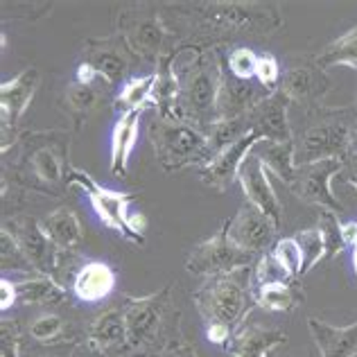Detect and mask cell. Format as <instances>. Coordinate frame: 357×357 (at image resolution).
Returning <instances> with one entry per match:
<instances>
[{
	"instance_id": "36",
	"label": "cell",
	"mask_w": 357,
	"mask_h": 357,
	"mask_svg": "<svg viewBox=\"0 0 357 357\" xmlns=\"http://www.w3.org/2000/svg\"><path fill=\"white\" fill-rule=\"evenodd\" d=\"M319 229L324 233V242H326V260L335 258L337 253H342L346 249V242L342 236V222H340V215L335 213H328L321 211L319 213Z\"/></svg>"
},
{
	"instance_id": "33",
	"label": "cell",
	"mask_w": 357,
	"mask_h": 357,
	"mask_svg": "<svg viewBox=\"0 0 357 357\" xmlns=\"http://www.w3.org/2000/svg\"><path fill=\"white\" fill-rule=\"evenodd\" d=\"M27 333L36 344H57L66 333V319L57 312H41L32 319Z\"/></svg>"
},
{
	"instance_id": "10",
	"label": "cell",
	"mask_w": 357,
	"mask_h": 357,
	"mask_svg": "<svg viewBox=\"0 0 357 357\" xmlns=\"http://www.w3.org/2000/svg\"><path fill=\"white\" fill-rule=\"evenodd\" d=\"M5 229L12 231L14 240L18 242V247H21L25 260L30 262L34 274L57 278L63 251H59L57 244L48 238V233H45L39 220L32 218V215L16 213L12 218H7Z\"/></svg>"
},
{
	"instance_id": "28",
	"label": "cell",
	"mask_w": 357,
	"mask_h": 357,
	"mask_svg": "<svg viewBox=\"0 0 357 357\" xmlns=\"http://www.w3.org/2000/svg\"><path fill=\"white\" fill-rule=\"evenodd\" d=\"M18 303L23 305H59L68 303V292L57 278L32 274L23 280H16Z\"/></svg>"
},
{
	"instance_id": "26",
	"label": "cell",
	"mask_w": 357,
	"mask_h": 357,
	"mask_svg": "<svg viewBox=\"0 0 357 357\" xmlns=\"http://www.w3.org/2000/svg\"><path fill=\"white\" fill-rule=\"evenodd\" d=\"M102 98H105V93H102L96 84H82L77 79H73L68 86H66L61 107H63V114L73 122L75 131H79L86 125L89 116L98 109Z\"/></svg>"
},
{
	"instance_id": "23",
	"label": "cell",
	"mask_w": 357,
	"mask_h": 357,
	"mask_svg": "<svg viewBox=\"0 0 357 357\" xmlns=\"http://www.w3.org/2000/svg\"><path fill=\"white\" fill-rule=\"evenodd\" d=\"M116 271L102 260L82 262L77 274L73 278V292L82 303H100L116 289Z\"/></svg>"
},
{
	"instance_id": "31",
	"label": "cell",
	"mask_w": 357,
	"mask_h": 357,
	"mask_svg": "<svg viewBox=\"0 0 357 357\" xmlns=\"http://www.w3.org/2000/svg\"><path fill=\"white\" fill-rule=\"evenodd\" d=\"M154 91H156V75L149 73L143 77H134L125 82L116 98V109L127 114V111H145L149 105H154Z\"/></svg>"
},
{
	"instance_id": "27",
	"label": "cell",
	"mask_w": 357,
	"mask_h": 357,
	"mask_svg": "<svg viewBox=\"0 0 357 357\" xmlns=\"http://www.w3.org/2000/svg\"><path fill=\"white\" fill-rule=\"evenodd\" d=\"M251 294L256 307L267 310V312H289V310L298 307L305 301V292L296 278L258 287L251 285Z\"/></svg>"
},
{
	"instance_id": "40",
	"label": "cell",
	"mask_w": 357,
	"mask_h": 357,
	"mask_svg": "<svg viewBox=\"0 0 357 357\" xmlns=\"http://www.w3.org/2000/svg\"><path fill=\"white\" fill-rule=\"evenodd\" d=\"M280 79H283V75H280V63L274 54H258V66H256V82L260 84L262 89L267 93H274L280 89Z\"/></svg>"
},
{
	"instance_id": "4",
	"label": "cell",
	"mask_w": 357,
	"mask_h": 357,
	"mask_svg": "<svg viewBox=\"0 0 357 357\" xmlns=\"http://www.w3.org/2000/svg\"><path fill=\"white\" fill-rule=\"evenodd\" d=\"M355 120V107H319L307 111L305 125L294 134L296 167L319 161H349Z\"/></svg>"
},
{
	"instance_id": "2",
	"label": "cell",
	"mask_w": 357,
	"mask_h": 357,
	"mask_svg": "<svg viewBox=\"0 0 357 357\" xmlns=\"http://www.w3.org/2000/svg\"><path fill=\"white\" fill-rule=\"evenodd\" d=\"M170 66L176 79L172 118L208 134L220 120L218 102L224 79L220 48L178 45L170 57Z\"/></svg>"
},
{
	"instance_id": "30",
	"label": "cell",
	"mask_w": 357,
	"mask_h": 357,
	"mask_svg": "<svg viewBox=\"0 0 357 357\" xmlns=\"http://www.w3.org/2000/svg\"><path fill=\"white\" fill-rule=\"evenodd\" d=\"M253 156H258L267 170L278 176L285 185L292 183L296 174V161H294V140L287 143H269V140H260V143L251 149Z\"/></svg>"
},
{
	"instance_id": "21",
	"label": "cell",
	"mask_w": 357,
	"mask_h": 357,
	"mask_svg": "<svg viewBox=\"0 0 357 357\" xmlns=\"http://www.w3.org/2000/svg\"><path fill=\"white\" fill-rule=\"evenodd\" d=\"M287 344V333L278 328H265L247 321L233 333L231 342L224 346L227 357H269L278 346Z\"/></svg>"
},
{
	"instance_id": "47",
	"label": "cell",
	"mask_w": 357,
	"mask_h": 357,
	"mask_svg": "<svg viewBox=\"0 0 357 357\" xmlns=\"http://www.w3.org/2000/svg\"><path fill=\"white\" fill-rule=\"evenodd\" d=\"M355 247H357V229H355ZM355 247H353V249H355Z\"/></svg>"
},
{
	"instance_id": "42",
	"label": "cell",
	"mask_w": 357,
	"mask_h": 357,
	"mask_svg": "<svg viewBox=\"0 0 357 357\" xmlns=\"http://www.w3.org/2000/svg\"><path fill=\"white\" fill-rule=\"evenodd\" d=\"M161 357H197V349L181 333H176V337H170V340L163 344Z\"/></svg>"
},
{
	"instance_id": "51",
	"label": "cell",
	"mask_w": 357,
	"mask_h": 357,
	"mask_svg": "<svg viewBox=\"0 0 357 357\" xmlns=\"http://www.w3.org/2000/svg\"><path fill=\"white\" fill-rule=\"evenodd\" d=\"M143 357H154V355H143Z\"/></svg>"
},
{
	"instance_id": "15",
	"label": "cell",
	"mask_w": 357,
	"mask_h": 357,
	"mask_svg": "<svg viewBox=\"0 0 357 357\" xmlns=\"http://www.w3.org/2000/svg\"><path fill=\"white\" fill-rule=\"evenodd\" d=\"M280 91L289 102L301 105L305 111L324 107V100L331 91V77L328 73L312 59H303L289 66V70L280 79Z\"/></svg>"
},
{
	"instance_id": "37",
	"label": "cell",
	"mask_w": 357,
	"mask_h": 357,
	"mask_svg": "<svg viewBox=\"0 0 357 357\" xmlns=\"http://www.w3.org/2000/svg\"><path fill=\"white\" fill-rule=\"evenodd\" d=\"M224 66H227V70L233 75V77L251 82V79H256L258 54L251 48H233L227 54V59H224Z\"/></svg>"
},
{
	"instance_id": "35",
	"label": "cell",
	"mask_w": 357,
	"mask_h": 357,
	"mask_svg": "<svg viewBox=\"0 0 357 357\" xmlns=\"http://www.w3.org/2000/svg\"><path fill=\"white\" fill-rule=\"evenodd\" d=\"M294 276L280 265L276 256L271 251H265L262 256H258L256 265H253V274H251V285H269V283H283V280H292Z\"/></svg>"
},
{
	"instance_id": "7",
	"label": "cell",
	"mask_w": 357,
	"mask_h": 357,
	"mask_svg": "<svg viewBox=\"0 0 357 357\" xmlns=\"http://www.w3.org/2000/svg\"><path fill=\"white\" fill-rule=\"evenodd\" d=\"M149 140L158 165L165 172H176L190 165H204L213 158L211 138L206 131L188 125L183 120L154 116L147 127Z\"/></svg>"
},
{
	"instance_id": "48",
	"label": "cell",
	"mask_w": 357,
	"mask_h": 357,
	"mask_svg": "<svg viewBox=\"0 0 357 357\" xmlns=\"http://www.w3.org/2000/svg\"><path fill=\"white\" fill-rule=\"evenodd\" d=\"M39 357H52V355H39Z\"/></svg>"
},
{
	"instance_id": "43",
	"label": "cell",
	"mask_w": 357,
	"mask_h": 357,
	"mask_svg": "<svg viewBox=\"0 0 357 357\" xmlns=\"http://www.w3.org/2000/svg\"><path fill=\"white\" fill-rule=\"evenodd\" d=\"M18 303V292H16V280L3 276L0 278V310L7 312L9 307Z\"/></svg>"
},
{
	"instance_id": "29",
	"label": "cell",
	"mask_w": 357,
	"mask_h": 357,
	"mask_svg": "<svg viewBox=\"0 0 357 357\" xmlns=\"http://www.w3.org/2000/svg\"><path fill=\"white\" fill-rule=\"evenodd\" d=\"M41 224L45 233H48V238L57 244V249L63 253L73 251L84 238V229H82L77 213L68 208V206H61V208L52 211Z\"/></svg>"
},
{
	"instance_id": "32",
	"label": "cell",
	"mask_w": 357,
	"mask_h": 357,
	"mask_svg": "<svg viewBox=\"0 0 357 357\" xmlns=\"http://www.w3.org/2000/svg\"><path fill=\"white\" fill-rule=\"evenodd\" d=\"M314 61L321 68H333V66H349V68L357 70V27L349 30L340 39L328 43L326 48L314 57Z\"/></svg>"
},
{
	"instance_id": "25",
	"label": "cell",
	"mask_w": 357,
	"mask_h": 357,
	"mask_svg": "<svg viewBox=\"0 0 357 357\" xmlns=\"http://www.w3.org/2000/svg\"><path fill=\"white\" fill-rule=\"evenodd\" d=\"M143 111H127L120 114L111 134V172L116 176H127L129 172V158L134 154L136 140H138V125Z\"/></svg>"
},
{
	"instance_id": "39",
	"label": "cell",
	"mask_w": 357,
	"mask_h": 357,
	"mask_svg": "<svg viewBox=\"0 0 357 357\" xmlns=\"http://www.w3.org/2000/svg\"><path fill=\"white\" fill-rule=\"evenodd\" d=\"M0 265H3V269H18L23 274L32 271L30 262L25 260L21 247H18V242L12 236V231L5 227L0 231Z\"/></svg>"
},
{
	"instance_id": "1",
	"label": "cell",
	"mask_w": 357,
	"mask_h": 357,
	"mask_svg": "<svg viewBox=\"0 0 357 357\" xmlns=\"http://www.w3.org/2000/svg\"><path fill=\"white\" fill-rule=\"evenodd\" d=\"M178 45H208L231 41L233 36H269L285 25L274 3L260 0H211V3L158 5Z\"/></svg>"
},
{
	"instance_id": "8",
	"label": "cell",
	"mask_w": 357,
	"mask_h": 357,
	"mask_svg": "<svg viewBox=\"0 0 357 357\" xmlns=\"http://www.w3.org/2000/svg\"><path fill=\"white\" fill-rule=\"evenodd\" d=\"M77 185L89 197V202L96 211L98 220L107 229L120 233L122 238L143 247L145 244V231H147V218L143 213H129V204L134 202L131 192L111 190V188L100 185L89 172L82 167H70L68 172V188Z\"/></svg>"
},
{
	"instance_id": "41",
	"label": "cell",
	"mask_w": 357,
	"mask_h": 357,
	"mask_svg": "<svg viewBox=\"0 0 357 357\" xmlns=\"http://www.w3.org/2000/svg\"><path fill=\"white\" fill-rule=\"evenodd\" d=\"M0 355L3 357H23L18 326L14 321H7V319H3V324H0Z\"/></svg>"
},
{
	"instance_id": "38",
	"label": "cell",
	"mask_w": 357,
	"mask_h": 357,
	"mask_svg": "<svg viewBox=\"0 0 357 357\" xmlns=\"http://www.w3.org/2000/svg\"><path fill=\"white\" fill-rule=\"evenodd\" d=\"M271 253L276 256V260L283 265L294 278L303 276V251H301L298 242L294 238H280L276 240Z\"/></svg>"
},
{
	"instance_id": "24",
	"label": "cell",
	"mask_w": 357,
	"mask_h": 357,
	"mask_svg": "<svg viewBox=\"0 0 357 357\" xmlns=\"http://www.w3.org/2000/svg\"><path fill=\"white\" fill-rule=\"evenodd\" d=\"M307 328L321 357H357V321L351 326H333L324 319L310 317Z\"/></svg>"
},
{
	"instance_id": "52",
	"label": "cell",
	"mask_w": 357,
	"mask_h": 357,
	"mask_svg": "<svg viewBox=\"0 0 357 357\" xmlns=\"http://www.w3.org/2000/svg\"><path fill=\"white\" fill-rule=\"evenodd\" d=\"M269 357H276V355H269Z\"/></svg>"
},
{
	"instance_id": "14",
	"label": "cell",
	"mask_w": 357,
	"mask_h": 357,
	"mask_svg": "<svg viewBox=\"0 0 357 357\" xmlns=\"http://www.w3.org/2000/svg\"><path fill=\"white\" fill-rule=\"evenodd\" d=\"M82 61L89 63L109 89L118 86L136 61V54L129 50L120 34L105 36V39H89L82 45Z\"/></svg>"
},
{
	"instance_id": "22",
	"label": "cell",
	"mask_w": 357,
	"mask_h": 357,
	"mask_svg": "<svg viewBox=\"0 0 357 357\" xmlns=\"http://www.w3.org/2000/svg\"><path fill=\"white\" fill-rule=\"evenodd\" d=\"M269 93L256 82H244L233 77L224 66V79H222V91H220V102H218V122H229L244 118L249 111L258 105L262 98H267Z\"/></svg>"
},
{
	"instance_id": "34",
	"label": "cell",
	"mask_w": 357,
	"mask_h": 357,
	"mask_svg": "<svg viewBox=\"0 0 357 357\" xmlns=\"http://www.w3.org/2000/svg\"><path fill=\"white\" fill-rule=\"evenodd\" d=\"M294 240L298 242L301 251H303V276L307 271H312L317 262L326 260V242H324V233L319 227L312 229H303L298 231Z\"/></svg>"
},
{
	"instance_id": "3",
	"label": "cell",
	"mask_w": 357,
	"mask_h": 357,
	"mask_svg": "<svg viewBox=\"0 0 357 357\" xmlns=\"http://www.w3.org/2000/svg\"><path fill=\"white\" fill-rule=\"evenodd\" d=\"M70 134L61 129L27 131L3 152V181L12 178L25 190L61 197L68 188Z\"/></svg>"
},
{
	"instance_id": "18",
	"label": "cell",
	"mask_w": 357,
	"mask_h": 357,
	"mask_svg": "<svg viewBox=\"0 0 357 357\" xmlns=\"http://www.w3.org/2000/svg\"><path fill=\"white\" fill-rule=\"evenodd\" d=\"M258 143H260V138L251 131V134L242 136L236 143H229L227 147H222L208 163L197 167V174H199L202 181L208 188H213V190L227 192L233 185V181H238L244 158L251 154V149Z\"/></svg>"
},
{
	"instance_id": "6",
	"label": "cell",
	"mask_w": 357,
	"mask_h": 357,
	"mask_svg": "<svg viewBox=\"0 0 357 357\" xmlns=\"http://www.w3.org/2000/svg\"><path fill=\"white\" fill-rule=\"evenodd\" d=\"M116 34H120L136 59L158 63L178 48V39L167 27L158 5L131 3L118 9Z\"/></svg>"
},
{
	"instance_id": "11",
	"label": "cell",
	"mask_w": 357,
	"mask_h": 357,
	"mask_svg": "<svg viewBox=\"0 0 357 357\" xmlns=\"http://www.w3.org/2000/svg\"><path fill=\"white\" fill-rule=\"evenodd\" d=\"M256 260L258 256L238 249L236 244L229 240L227 229L222 227V231L215 233L213 238L195 244L190 249L185 260V269L195 276L211 278V276L229 274V271L240 269V267H253Z\"/></svg>"
},
{
	"instance_id": "16",
	"label": "cell",
	"mask_w": 357,
	"mask_h": 357,
	"mask_svg": "<svg viewBox=\"0 0 357 357\" xmlns=\"http://www.w3.org/2000/svg\"><path fill=\"white\" fill-rule=\"evenodd\" d=\"M229 240L236 244L238 249L253 253V256H262L278 233V227L262 211H258L253 204H242L238 213L224 224Z\"/></svg>"
},
{
	"instance_id": "20",
	"label": "cell",
	"mask_w": 357,
	"mask_h": 357,
	"mask_svg": "<svg viewBox=\"0 0 357 357\" xmlns=\"http://www.w3.org/2000/svg\"><path fill=\"white\" fill-rule=\"evenodd\" d=\"M86 344L93 353H100L102 357H129L122 307H109L93 319L86 328Z\"/></svg>"
},
{
	"instance_id": "50",
	"label": "cell",
	"mask_w": 357,
	"mask_h": 357,
	"mask_svg": "<svg viewBox=\"0 0 357 357\" xmlns=\"http://www.w3.org/2000/svg\"><path fill=\"white\" fill-rule=\"evenodd\" d=\"M353 107H355V109H357V98H355V105H353Z\"/></svg>"
},
{
	"instance_id": "44",
	"label": "cell",
	"mask_w": 357,
	"mask_h": 357,
	"mask_svg": "<svg viewBox=\"0 0 357 357\" xmlns=\"http://www.w3.org/2000/svg\"><path fill=\"white\" fill-rule=\"evenodd\" d=\"M75 79L82 82V84H98V82H100L98 73L93 70L89 63H84V61L77 66V73H75Z\"/></svg>"
},
{
	"instance_id": "17",
	"label": "cell",
	"mask_w": 357,
	"mask_h": 357,
	"mask_svg": "<svg viewBox=\"0 0 357 357\" xmlns=\"http://www.w3.org/2000/svg\"><path fill=\"white\" fill-rule=\"evenodd\" d=\"M289 105L292 102L280 89L269 93L247 114L249 131H253L260 140H269V143L294 140V131L289 125Z\"/></svg>"
},
{
	"instance_id": "13",
	"label": "cell",
	"mask_w": 357,
	"mask_h": 357,
	"mask_svg": "<svg viewBox=\"0 0 357 357\" xmlns=\"http://www.w3.org/2000/svg\"><path fill=\"white\" fill-rule=\"evenodd\" d=\"M344 161H319L310 165H298L292 183L287 188L294 192L296 199L305 202L310 206H317L319 211H328L335 215H342L346 208L331 190V183L337 174H342Z\"/></svg>"
},
{
	"instance_id": "45",
	"label": "cell",
	"mask_w": 357,
	"mask_h": 357,
	"mask_svg": "<svg viewBox=\"0 0 357 357\" xmlns=\"http://www.w3.org/2000/svg\"><path fill=\"white\" fill-rule=\"evenodd\" d=\"M342 178L357 190V161H346L344 170H342Z\"/></svg>"
},
{
	"instance_id": "5",
	"label": "cell",
	"mask_w": 357,
	"mask_h": 357,
	"mask_svg": "<svg viewBox=\"0 0 357 357\" xmlns=\"http://www.w3.org/2000/svg\"><path fill=\"white\" fill-rule=\"evenodd\" d=\"M251 274L253 267H240L229 274L211 276L192 294L197 312L208 326H224L236 333L244 319L256 307L251 294Z\"/></svg>"
},
{
	"instance_id": "12",
	"label": "cell",
	"mask_w": 357,
	"mask_h": 357,
	"mask_svg": "<svg viewBox=\"0 0 357 357\" xmlns=\"http://www.w3.org/2000/svg\"><path fill=\"white\" fill-rule=\"evenodd\" d=\"M41 73L36 66H25L16 77L0 84V129H3V152L16 143V129L39 89Z\"/></svg>"
},
{
	"instance_id": "49",
	"label": "cell",
	"mask_w": 357,
	"mask_h": 357,
	"mask_svg": "<svg viewBox=\"0 0 357 357\" xmlns=\"http://www.w3.org/2000/svg\"><path fill=\"white\" fill-rule=\"evenodd\" d=\"M93 357H102V355H100V353H96V355H93Z\"/></svg>"
},
{
	"instance_id": "46",
	"label": "cell",
	"mask_w": 357,
	"mask_h": 357,
	"mask_svg": "<svg viewBox=\"0 0 357 357\" xmlns=\"http://www.w3.org/2000/svg\"><path fill=\"white\" fill-rule=\"evenodd\" d=\"M353 269H355V278H357V247L353 249Z\"/></svg>"
},
{
	"instance_id": "9",
	"label": "cell",
	"mask_w": 357,
	"mask_h": 357,
	"mask_svg": "<svg viewBox=\"0 0 357 357\" xmlns=\"http://www.w3.org/2000/svg\"><path fill=\"white\" fill-rule=\"evenodd\" d=\"M172 303V285H163L154 294L125 296L122 314L127 326V353L129 357L149 355L161 340L163 326Z\"/></svg>"
},
{
	"instance_id": "19",
	"label": "cell",
	"mask_w": 357,
	"mask_h": 357,
	"mask_svg": "<svg viewBox=\"0 0 357 357\" xmlns=\"http://www.w3.org/2000/svg\"><path fill=\"white\" fill-rule=\"evenodd\" d=\"M238 181L242 185V192L247 197V202L256 206L258 211L265 213L278 229L283 227V204L278 202L276 190L269 178V170L262 165L258 156L249 154L244 158Z\"/></svg>"
}]
</instances>
